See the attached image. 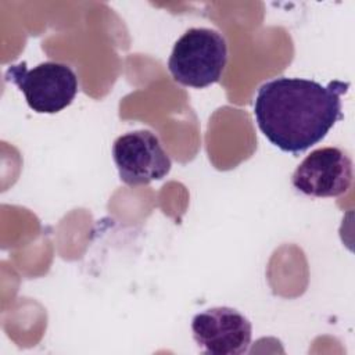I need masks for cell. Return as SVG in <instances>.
I'll return each mask as SVG.
<instances>
[{
	"label": "cell",
	"instance_id": "4",
	"mask_svg": "<svg viewBox=\"0 0 355 355\" xmlns=\"http://www.w3.org/2000/svg\"><path fill=\"white\" fill-rule=\"evenodd\" d=\"M112 159L119 179L128 186L161 180L172 168V161L158 136L147 129L119 136L112 144Z\"/></svg>",
	"mask_w": 355,
	"mask_h": 355
},
{
	"label": "cell",
	"instance_id": "5",
	"mask_svg": "<svg viewBox=\"0 0 355 355\" xmlns=\"http://www.w3.org/2000/svg\"><path fill=\"white\" fill-rule=\"evenodd\" d=\"M193 338L198 348L211 355H241L252 337L251 322L230 306L208 308L191 320Z\"/></svg>",
	"mask_w": 355,
	"mask_h": 355
},
{
	"label": "cell",
	"instance_id": "6",
	"mask_svg": "<svg viewBox=\"0 0 355 355\" xmlns=\"http://www.w3.org/2000/svg\"><path fill=\"white\" fill-rule=\"evenodd\" d=\"M352 183V159L338 147L308 154L291 175L293 187L309 197H338Z\"/></svg>",
	"mask_w": 355,
	"mask_h": 355
},
{
	"label": "cell",
	"instance_id": "2",
	"mask_svg": "<svg viewBox=\"0 0 355 355\" xmlns=\"http://www.w3.org/2000/svg\"><path fill=\"white\" fill-rule=\"evenodd\" d=\"M227 62V44L215 29L190 28L173 44L168 60L172 78L187 87L216 83Z\"/></svg>",
	"mask_w": 355,
	"mask_h": 355
},
{
	"label": "cell",
	"instance_id": "1",
	"mask_svg": "<svg viewBox=\"0 0 355 355\" xmlns=\"http://www.w3.org/2000/svg\"><path fill=\"white\" fill-rule=\"evenodd\" d=\"M349 82L331 80L326 86L304 79L280 76L259 86L254 115L259 130L284 153L300 154L322 141L343 119L341 96Z\"/></svg>",
	"mask_w": 355,
	"mask_h": 355
},
{
	"label": "cell",
	"instance_id": "3",
	"mask_svg": "<svg viewBox=\"0 0 355 355\" xmlns=\"http://www.w3.org/2000/svg\"><path fill=\"white\" fill-rule=\"evenodd\" d=\"M6 79L24 94L26 104L37 114H55L67 108L78 93V76L64 62L44 61L28 69L26 62L12 64Z\"/></svg>",
	"mask_w": 355,
	"mask_h": 355
}]
</instances>
